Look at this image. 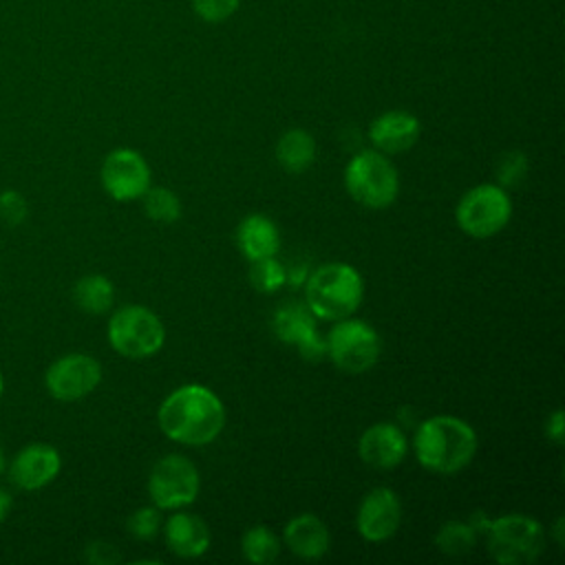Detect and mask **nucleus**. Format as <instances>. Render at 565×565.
I'll return each mask as SVG.
<instances>
[{
	"mask_svg": "<svg viewBox=\"0 0 565 565\" xmlns=\"http://www.w3.org/2000/svg\"><path fill=\"white\" fill-rule=\"evenodd\" d=\"M157 419L163 435L172 441L205 446L223 430L225 408L207 386L185 384L163 399Z\"/></svg>",
	"mask_w": 565,
	"mask_h": 565,
	"instance_id": "f257e3e1",
	"label": "nucleus"
},
{
	"mask_svg": "<svg viewBox=\"0 0 565 565\" xmlns=\"http://www.w3.org/2000/svg\"><path fill=\"white\" fill-rule=\"evenodd\" d=\"M417 461L439 475L463 470L477 452V433L472 426L452 415H435L417 426L415 439Z\"/></svg>",
	"mask_w": 565,
	"mask_h": 565,
	"instance_id": "f03ea898",
	"label": "nucleus"
},
{
	"mask_svg": "<svg viewBox=\"0 0 565 565\" xmlns=\"http://www.w3.org/2000/svg\"><path fill=\"white\" fill-rule=\"evenodd\" d=\"M364 282L358 269L347 263H327L305 280V300L316 318L342 320L358 311Z\"/></svg>",
	"mask_w": 565,
	"mask_h": 565,
	"instance_id": "7ed1b4c3",
	"label": "nucleus"
},
{
	"mask_svg": "<svg viewBox=\"0 0 565 565\" xmlns=\"http://www.w3.org/2000/svg\"><path fill=\"white\" fill-rule=\"evenodd\" d=\"M344 188L353 201L369 210L388 207L399 192V177L386 154L362 150L344 168Z\"/></svg>",
	"mask_w": 565,
	"mask_h": 565,
	"instance_id": "20e7f679",
	"label": "nucleus"
},
{
	"mask_svg": "<svg viewBox=\"0 0 565 565\" xmlns=\"http://www.w3.org/2000/svg\"><path fill=\"white\" fill-rule=\"evenodd\" d=\"M486 545L501 565L534 563L545 550V530L525 514H505L488 523Z\"/></svg>",
	"mask_w": 565,
	"mask_h": 565,
	"instance_id": "39448f33",
	"label": "nucleus"
},
{
	"mask_svg": "<svg viewBox=\"0 0 565 565\" xmlns=\"http://www.w3.org/2000/svg\"><path fill=\"white\" fill-rule=\"evenodd\" d=\"M106 335L110 347L132 360L150 358L161 351L166 342L163 322L154 311L141 305H126L108 318Z\"/></svg>",
	"mask_w": 565,
	"mask_h": 565,
	"instance_id": "423d86ee",
	"label": "nucleus"
},
{
	"mask_svg": "<svg viewBox=\"0 0 565 565\" xmlns=\"http://www.w3.org/2000/svg\"><path fill=\"white\" fill-rule=\"evenodd\" d=\"M512 216V201L501 185L481 183L470 188L457 203V225L472 238L499 234Z\"/></svg>",
	"mask_w": 565,
	"mask_h": 565,
	"instance_id": "0eeeda50",
	"label": "nucleus"
},
{
	"mask_svg": "<svg viewBox=\"0 0 565 565\" xmlns=\"http://www.w3.org/2000/svg\"><path fill=\"white\" fill-rule=\"evenodd\" d=\"M324 344H327V358L340 371L353 373V375L375 366L382 351L377 331L371 324L362 320H351V318L335 320V327L324 338Z\"/></svg>",
	"mask_w": 565,
	"mask_h": 565,
	"instance_id": "6e6552de",
	"label": "nucleus"
},
{
	"mask_svg": "<svg viewBox=\"0 0 565 565\" xmlns=\"http://www.w3.org/2000/svg\"><path fill=\"white\" fill-rule=\"evenodd\" d=\"M201 488L196 466L183 455H166L148 477V494L159 510H179L190 505Z\"/></svg>",
	"mask_w": 565,
	"mask_h": 565,
	"instance_id": "1a4fd4ad",
	"label": "nucleus"
},
{
	"mask_svg": "<svg viewBox=\"0 0 565 565\" xmlns=\"http://www.w3.org/2000/svg\"><path fill=\"white\" fill-rule=\"evenodd\" d=\"M102 382V364L88 353H66L53 360L44 373V388L57 402H77Z\"/></svg>",
	"mask_w": 565,
	"mask_h": 565,
	"instance_id": "9d476101",
	"label": "nucleus"
},
{
	"mask_svg": "<svg viewBox=\"0 0 565 565\" xmlns=\"http://www.w3.org/2000/svg\"><path fill=\"white\" fill-rule=\"evenodd\" d=\"M99 179L110 199L137 201L150 188V168L137 150L117 148L102 161Z\"/></svg>",
	"mask_w": 565,
	"mask_h": 565,
	"instance_id": "9b49d317",
	"label": "nucleus"
},
{
	"mask_svg": "<svg viewBox=\"0 0 565 565\" xmlns=\"http://www.w3.org/2000/svg\"><path fill=\"white\" fill-rule=\"evenodd\" d=\"M62 470V455L55 446L44 441H33L22 446L7 463L9 481L24 492H35L46 488Z\"/></svg>",
	"mask_w": 565,
	"mask_h": 565,
	"instance_id": "f8f14e48",
	"label": "nucleus"
},
{
	"mask_svg": "<svg viewBox=\"0 0 565 565\" xmlns=\"http://www.w3.org/2000/svg\"><path fill=\"white\" fill-rule=\"evenodd\" d=\"M271 327L276 338L296 347L302 358L322 360L327 355V344L316 329V316L307 305L287 302L278 307Z\"/></svg>",
	"mask_w": 565,
	"mask_h": 565,
	"instance_id": "ddd939ff",
	"label": "nucleus"
},
{
	"mask_svg": "<svg viewBox=\"0 0 565 565\" xmlns=\"http://www.w3.org/2000/svg\"><path fill=\"white\" fill-rule=\"evenodd\" d=\"M402 523V503L391 488H373L364 494L355 525L364 541L380 543L391 539Z\"/></svg>",
	"mask_w": 565,
	"mask_h": 565,
	"instance_id": "4468645a",
	"label": "nucleus"
},
{
	"mask_svg": "<svg viewBox=\"0 0 565 565\" xmlns=\"http://www.w3.org/2000/svg\"><path fill=\"white\" fill-rule=\"evenodd\" d=\"M419 119L408 110H386L371 121L369 139L382 154H399L419 139Z\"/></svg>",
	"mask_w": 565,
	"mask_h": 565,
	"instance_id": "2eb2a0df",
	"label": "nucleus"
},
{
	"mask_svg": "<svg viewBox=\"0 0 565 565\" xmlns=\"http://www.w3.org/2000/svg\"><path fill=\"white\" fill-rule=\"evenodd\" d=\"M406 450H408L406 435L395 424H388V422L373 424L362 433L358 441L360 459L366 466H373L380 470H388L402 463V459L406 457Z\"/></svg>",
	"mask_w": 565,
	"mask_h": 565,
	"instance_id": "dca6fc26",
	"label": "nucleus"
},
{
	"mask_svg": "<svg viewBox=\"0 0 565 565\" xmlns=\"http://www.w3.org/2000/svg\"><path fill=\"white\" fill-rule=\"evenodd\" d=\"M163 536L168 550L181 558L203 556L212 541L205 521L188 512H174L166 523Z\"/></svg>",
	"mask_w": 565,
	"mask_h": 565,
	"instance_id": "f3484780",
	"label": "nucleus"
},
{
	"mask_svg": "<svg viewBox=\"0 0 565 565\" xmlns=\"http://www.w3.org/2000/svg\"><path fill=\"white\" fill-rule=\"evenodd\" d=\"M329 543L331 536L327 525L313 514H298L285 525V545L300 558H322L329 550Z\"/></svg>",
	"mask_w": 565,
	"mask_h": 565,
	"instance_id": "a211bd4d",
	"label": "nucleus"
},
{
	"mask_svg": "<svg viewBox=\"0 0 565 565\" xmlns=\"http://www.w3.org/2000/svg\"><path fill=\"white\" fill-rule=\"evenodd\" d=\"M236 245L247 260H258L278 254L280 234L271 218L263 214H249L238 223Z\"/></svg>",
	"mask_w": 565,
	"mask_h": 565,
	"instance_id": "6ab92c4d",
	"label": "nucleus"
},
{
	"mask_svg": "<svg viewBox=\"0 0 565 565\" xmlns=\"http://www.w3.org/2000/svg\"><path fill=\"white\" fill-rule=\"evenodd\" d=\"M316 139L300 128H291L287 130L278 143H276V159L278 163L291 172V174H300L305 170H309L316 161Z\"/></svg>",
	"mask_w": 565,
	"mask_h": 565,
	"instance_id": "aec40b11",
	"label": "nucleus"
},
{
	"mask_svg": "<svg viewBox=\"0 0 565 565\" xmlns=\"http://www.w3.org/2000/svg\"><path fill=\"white\" fill-rule=\"evenodd\" d=\"M73 302L90 316L106 313L115 302V287L102 274H86L73 285Z\"/></svg>",
	"mask_w": 565,
	"mask_h": 565,
	"instance_id": "412c9836",
	"label": "nucleus"
},
{
	"mask_svg": "<svg viewBox=\"0 0 565 565\" xmlns=\"http://www.w3.org/2000/svg\"><path fill=\"white\" fill-rule=\"evenodd\" d=\"M241 550H243V556L249 563L267 565V563H274L278 558L280 541L267 525H254L243 534Z\"/></svg>",
	"mask_w": 565,
	"mask_h": 565,
	"instance_id": "4be33fe9",
	"label": "nucleus"
},
{
	"mask_svg": "<svg viewBox=\"0 0 565 565\" xmlns=\"http://www.w3.org/2000/svg\"><path fill=\"white\" fill-rule=\"evenodd\" d=\"M435 545L439 552L450 556L468 554L477 545V530L468 521H448L439 527Z\"/></svg>",
	"mask_w": 565,
	"mask_h": 565,
	"instance_id": "5701e85b",
	"label": "nucleus"
},
{
	"mask_svg": "<svg viewBox=\"0 0 565 565\" xmlns=\"http://www.w3.org/2000/svg\"><path fill=\"white\" fill-rule=\"evenodd\" d=\"M141 199L146 214L157 223H174L181 216V201L168 188H148Z\"/></svg>",
	"mask_w": 565,
	"mask_h": 565,
	"instance_id": "b1692460",
	"label": "nucleus"
},
{
	"mask_svg": "<svg viewBox=\"0 0 565 565\" xmlns=\"http://www.w3.org/2000/svg\"><path fill=\"white\" fill-rule=\"evenodd\" d=\"M249 282L260 294H274L287 282V269L274 256L252 260L249 265Z\"/></svg>",
	"mask_w": 565,
	"mask_h": 565,
	"instance_id": "393cba45",
	"label": "nucleus"
},
{
	"mask_svg": "<svg viewBox=\"0 0 565 565\" xmlns=\"http://www.w3.org/2000/svg\"><path fill=\"white\" fill-rule=\"evenodd\" d=\"M128 532L130 536H135L137 541H150L157 536L159 532V525H161V514H159V508H139L135 510L128 521Z\"/></svg>",
	"mask_w": 565,
	"mask_h": 565,
	"instance_id": "a878e982",
	"label": "nucleus"
},
{
	"mask_svg": "<svg viewBox=\"0 0 565 565\" xmlns=\"http://www.w3.org/2000/svg\"><path fill=\"white\" fill-rule=\"evenodd\" d=\"M29 216V203L22 192L9 188L0 192V221L7 227H18Z\"/></svg>",
	"mask_w": 565,
	"mask_h": 565,
	"instance_id": "bb28decb",
	"label": "nucleus"
},
{
	"mask_svg": "<svg viewBox=\"0 0 565 565\" xmlns=\"http://www.w3.org/2000/svg\"><path fill=\"white\" fill-rule=\"evenodd\" d=\"M194 13L210 24H218L225 22L227 18H232L241 4V0H190Z\"/></svg>",
	"mask_w": 565,
	"mask_h": 565,
	"instance_id": "cd10ccee",
	"label": "nucleus"
},
{
	"mask_svg": "<svg viewBox=\"0 0 565 565\" xmlns=\"http://www.w3.org/2000/svg\"><path fill=\"white\" fill-rule=\"evenodd\" d=\"M527 172V159L523 152H505L497 166L501 185H516Z\"/></svg>",
	"mask_w": 565,
	"mask_h": 565,
	"instance_id": "c85d7f7f",
	"label": "nucleus"
},
{
	"mask_svg": "<svg viewBox=\"0 0 565 565\" xmlns=\"http://www.w3.org/2000/svg\"><path fill=\"white\" fill-rule=\"evenodd\" d=\"M86 558L90 563H97V565H108V563H115L119 561V554L117 550L110 545V543H104V541H95L86 547Z\"/></svg>",
	"mask_w": 565,
	"mask_h": 565,
	"instance_id": "c756f323",
	"label": "nucleus"
},
{
	"mask_svg": "<svg viewBox=\"0 0 565 565\" xmlns=\"http://www.w3.org/2000/svg\"><path fill=\"white\" fill-rule=\"evenodd\" d=\"M563 430H565V424H563V413L561 411H554L547 419V437L554 441V444H563Z\"/></svg>",
	"mask_w": 565,
	"mask_h": 565,
	"instance_id": "7c9ffc66",
	"label": "nucleus"
},
{
	"mask_svg": "<svg viewBox=\"0 0 565 565\" xmlns=\"http://www.w3.org/2000/svg\"><path fill=\"white\" fill-rule=\"evenodd\" d=\"M11 508H13V497L9 494V490H7V488H2V486H0V523H4V521H7V516H9Z\"/></svg>",
	"mask_w": 565,
	"mask_h": 565,
	"instance_id": "2f4dec72",
	"label": "nucleus"
},
{
	"mask_svg": "<svg viewBox=\"0 0 565 565\" xmlns=\"http://www.w3.org/2000/svg\"><path fill=\"white\" fill-rule=\"evenodd\" d=\"M554 536H556V543H558V545H563V519H556Z\"/></svg>",
	"mask_w": 565,
	"mask_h": 565,
	"instance_id": "473e14b6",
	"label": "nucleus"
},
{
	"mask_svg": "<svg viewBox=\"0 0 565 565\" xmlns=\"http://www.w3.org/2000/svg\"><path fill=\"white\" fill-rule=\"evenodd\" d=\"M7 463H9V461H7V455H4V450L0 448V477L7 472Z\"/></svg>",
	"mask_w": 565,
	"mask_h": 565,
	"instance_id": "72a5a7b5",
	"label": "nucleus"
},
{
	"mask_svg": "<svg viewBox=\"0 0 565 565\" xmlns=\"http://www.w3.org/2000/svg\"><path fill=\"white\" fill-rule=\"evenodd\" d=\"M2 393H4V375L0 371V397H2Z\"/></svg>",
	"mask_w": 565,
	"mask_h": 565,
	"instance_id": "f704fd0d",
	"label": "nucleus"
}]
</instances>
